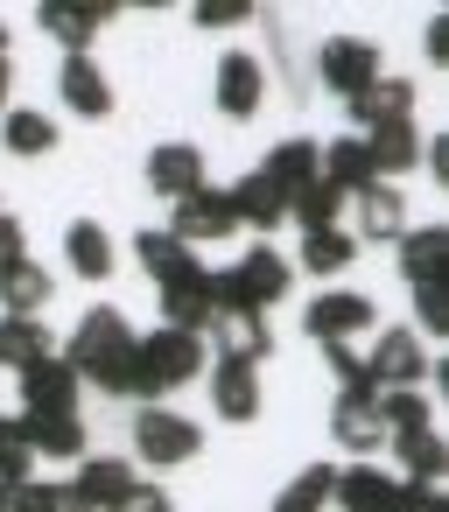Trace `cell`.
<instances>
[{"mask_svg":"<svg viewBox=\"0 0 449 512\" xmlns=\"http://www.w3.org/2000/svg\"><path fill=\"white\" fill-rule=\"evenodd\" d=\"M0 57H8V22H0Z\"/></svg>","mask_w":449,"mask_h":512,"instance_id":"cell-48","label":"cell"},{"mask_svg":"<svg viewBox=\"0 0 449 512\" xmlns=\"http://www.w3.org/2000/svg\"><path fill=\"white\" fill-rule=\"evenodd\" d=\"M8 92H15V64L0 57V106H8Z\"/></svg>","mask_w":449,"mask_h":512,"instance_id":"cell-47","label":"cell"},{"mask_svg":"<svg viewBox=\"0 0 449 512\" xmlns=\"http://www.w3.org/2000/svg\"><path fill=\"white\" fill-rule=\"evenodd\" d=\"M225 197H232V218H239V225H253V232H274V225L288 218V190H281V183H274L267 169L239 176V183H232Z\"/></svg>","mask_w":449,"mask_h":512,"instance_id":"cell-17","label":"cell"},{"mask_svg":"<svg viewBox=\"0 0 449 512\" xmlns=\"http://www.w3.org/2000/svg\"><path fill=\"white\" fill-rule=\"evenodd\" d=\"M204 449V428L190 421V414H176V407H141L134 414V456L148 463V470H176V463H190Z\"/></svg>","mask_w":449,"mask_h":512,"instance_id":"cell-4","label":"cell"},{"mask_svg":"<svg viewBox=\"0 0 449 512\" xmlns=\"http://www.w3.org/2000/svg\"><path fill=\"white\" fill-rule=\"evenodd\" d=\"M211 414L218 421H253L260 414V372L218 358V372H211Z\"/></svg>","mask_w":449,"mask_h":512,"instance_id":"cell-22","label":"cell"},{"mask_svg":"<svg viewBox=\"0 0 449 512\" xmlns=\"http://www.w3.org/2000/svg\"><path fill=\"white\" fill-rule=\"evenodd\" d=\"M428 169H435V183H442V190H449V134H442V141H435V148H428Z\"/></svg>","mask_w":449,"mask_h":512,"instance_id":"cell-46","label":"cell"},{"mask_svg":"<svg viewBox=\"0 0 449 512\" xmlns=\"http://www.w3.org/2000/svg\"><path fill=\"white\" fill-rule=\"evenodd\" d=\"M211 337H218V358L225 365H253L260 372V358H274V323L253 316V309H218L211 316Z\"/></svg>","mask_w":449,"mask_h":512,"instance_id":"cell-10","label":"cell"},{"mask_svg":"<svg viewBox=\"0 0 449 512\" xmlns=\"http://www.w3.org/2000/svg\"><path fill=\"white\" fill-rule=\"evenodd\" d=\"M330 498H337V512H386L393 505V477L372 470V463H351V470H337Z\"/></svg>","mask_w":449,"mask_h":512,"instance_id":"cell-28","label":"cell"},{"mask_svg":"<svg viewBox=\"0 0 449 512\" xmlns=\"http://www.w3.org/2000/svg\"><path fill=\"white\" fill-rule=\"evenodd\" d=\"M302 330H309L316 344H351L358 330H372V295H358V288H323V295L309 302Z\"/></svg>","mask_w":449,"mask_h":512,"instance_id":"cell-7","label":"cell"},{"mask_svg":"<svg viewBox=\"0 0 449 512\" xmlns=\"http://www.w3.org/2000/svg\"><path fill=\"white\" fill-rule=\"evenodd\" d=\"M421 372H428V351H421L414 330H379V337H372V351H365V379H372L379 393L421 386Z\"/></svg>","mask_w":449,"mask_h":512,"instance_id":"cell-6","label":"cell"},{"mask_svg":"<svg viewBox=\"0 0 449 512\" xmlns=\"http://www.w3.org/2000/svg\"><path fill=\"white\" fill-rule=\"evenodd\" d=\"M428 57L449 64V15H428Z\"/></svg>","mask_w":449,"mask_h":512,"instance_id":"cell-44","label":"cell"},{"mask_svg":"<svg viewBox=\"0 0 449 512\" xmlns=\"http://www.w3.org/2000/svg\"><path fill=\"white\" fill-rule=\"evenodd\" d=\"M57 358L78 372V386L134 393V330H127V316H120V309H92V316L71 330V344H64Z\"/></svg>","mask_w":449,"mask_h":512,"instance_id":"cell-1","label":"cell"},{"mask_svg":"<svg viewBox=\"0 0 449 512\" xmlns=\"http://www.w3.org/2000/svg\"><path fill=\"white\" fill-rule=\"evenodd\" d=\"M211 176H204V155L190 148V141H162L155 155H148V190L155 197H169V204H183V197H197Z\"/></svg>","mask_w":449,"mask_h":512,"instance_id":"cell-12","label":"cell"},{"mask_svg":"<svg viewBox=\"0 0 449 512\" xmlns=\"http://www.w3.org/2000/svg\"><path fill=\"white\" fill-rule=\"evenodd\" d=\"M400 232H407V197H400L393 183H372V190L358 197V232H351V239H358V246H393Z\"/></svg>","mask_w":449,"mask_h":512,"instance_id":"cell-20","label":"cell"},{"mask_svg":"<svg viewBox=\"0 0 449 512\" xmlns=\"http://www.w3.org/2000/svg\"><path fill=\"white\" fill-rule=\"evenodd\" d=\"M57 92H64V106H71L78 120H106V113H113V78H106L92 57H64Z\"/></svg>","mask_w":449,"mask_h":512,"instance_id":"cell-16","label":"cell"},{"mask_svg":"<svg viewBox=\"0 0 449 512\" xmlns=\"http://www.w3.org/2000/svg\"><path fill=\"white\" fill-rule=\"evenodd\" d=\"M351 260H358V239H351L344 225H330V232H302V267H309V274L330 281V274H344Z\"/></svg>","mask_w":449,"mask_h":512,"instance_id":"cell-33","label":"cell"},{"mask_svg":"<svg viewBox=\"0 0 449 512\" xmlns=\"http://www.w3.org/2000/svg\"><path fill=\"white\" fill-rule=\"evenodd\" d=\"M43 358H57V344H50L43 316H0V365L29 372V365H43Z\"/></svg>","mask_w":449,"mask_h":512,"instance_id":"cell-27","label":"cell"},{"mask_svg":"<svg viewBox=\"0 0 449 512\" xmlns=\"http://www.w3.org/2000/svg\"><path fill=\"white\" fill-rule=\"evenodd\" d=\"M316 78H323L337 99H358V92H365L372 78H386V71H379V50H372V43L337 36V43H323V50H316Z\"/></svg>","mask_w":449,"mask_h":512,"instance_id":"cell-8","label":"cell"},{"mask_svg":"<svg viewBox=\"0 0 449 512\" xmlns=\"http://www.w3.org/2000/svg\"><path fill=\"white\" fill-rule=\"evenodd\" d=\"M211 316H218V309H211V274H204V267H197L190 281H169V288H162V323H169V330L204 337Z\"/></svg>","mask_w":449,"mask_h":512,"instance_id":"cell-21","label":"cell"},{"mask_svg":"<svg viewBox=\"0 0 449 512\" xmlns=\"http://www.w3.org/2000/svg\"><path fill=\"white\" fill-rule=\"evenodd\" d=\"M134 253H141V267H148V281H155V288H169V281H190V274H197V253H190L176 232H141V239H134Z\"/></svg>","mask_w":449,"mask_h":512,"instance_id":"cell-25","label":"cell"},{"mask_svg":"<svg viewBox=\"0 0 449 512\" xmlns=\"http://www.w3.org/2000/svg\"><path fill=\"white\" fill-rule=\"evenodd\" d=\"M50 512H92V505H85L71 484H50Z\"/></svg>","mask_w":449,"mask_h":512,"instance_id":"cell-45","label":"cell"},{"mask_svg":"<svg viewBox=\"0 0 449 512\" xmlns=\"http://www.w3.org/2000/svg\"><path fill=\"white\" fill-rule=\"evenodd\" d=\"M0 302H8V316H36L43 302H57V281L43 260H15V267H0Z\"/></svg>","mask_w":449,"mask_h":512,"instance_id":"cell-23","label":"cell"},{"mask_svg":"<svg viewBox=\"0 0 449 512\" xmlns=\"http://www.w3.org/2000/svg\"><path fill=\"white\" fill-rule=\"evenodd\" d=\"M253 15H260L253 0H197V29H239Z\"/></svg>","mask_w":449,"mask_h":512,"instance_id":"cell-40","label":"cell"},{"mask_svg":"<svg viewBox=\"0 0 449 512\" xmlns=\"http://www.w3.org/2000/svg\"><path fill=\"white\" fill-rule=\"evenodd\" d=\"M386 512H449V498L435 484H414V477H393V505Z\"/></svg>","mask_w":449,"mask_h":512,"instance_id":"cell-39","label":"cell"},{"mask_svg":"<svg viewBox=\"0 0 449 512\" xmlns=\"http://www.w3.org/2000/svg\"><path fill=\"white\" fill-rule=\"evenodd\" d=\"M0 512H50V484H43V477L0 484Z\"/></svg>","mask_w":449,"mask_h":512,"instance_id":"cell-42","label":"cell"},{"mask_svg":"<svg viewBox=\"0 0 449 512\" xmlns=\"http://www.w3.org/2000/svg\"><path fill=\"white\" fill-rule=\"evenodd\" d=\"M113 15H120L113 0H43V8H36L43 36H57V43H64V57H92V43L106 36V22H113Z\"/></svg>","mask_w":449,"mask_h":512,"instance_id":"cell-5","label":"cell"},{"mask_svg":"<svg viewBox=\"0 0 449 512\" xmlns=\"http://www.w3.org/2000/svg\"><path fill=\"white\" fill-rule=\"evenodd\" d=\"M330 435H337L351 456H372V449L386 442L379 393H372V386H351V393H337V407H330Z\"/></svg>","mask_w":449,"mask_h":512,"instance_id":"cell-11","label":"cell"},{"mask_svg":"<svg viewBox=\"0 0 449 512\" xmlns=\"http://www.w3.org/2000/svg\"><path fill=\"white\" fill-rule=\"evenodd\" d=\"M22 246H29L22 218H8V211H0V267H15V260H22Z\"/></svg>","mask_w":449,"mask_h":512,"instance_id":"cell-43","label":"cell"},{"mask_svg":"<svg viewBox=\"0 0 449 512\" xmlns=\"http://www.w3.org/2000/svg\"><path fill=\"white\" fill-rule=\"evenodd\" d=\"M169 232H176L190 253H197V246H218V239H232V232H239V218H232V197L204 183L197 197H183V204H176V225H169Z\"/></svg>","mask_w":449,"mask_h":512,"instance_id":"cell-9","label":"cell"},{"mask_svg":"<svg viewBox=\"0 0 449 512\" xmlns=\"http://www.w3.org/2000/svg\"><path fill=\"white\" fill-rule=\"evenodd\" d=\"M428 414H435V407L421 400V386H400V393H379V421H386V442H393V435H414V428H435Z\"/></svg>","mask_w":449,"mask_h":512,"instance_id":"cell-35","label":"cell"},{"mask_svg":"<svg viewBox=\"0 0 449 512\" xmlns=\"http://www.w3.org/2000/svg\"><path fill=\"white\" fill-rule=\"evenodd\" d=\"M351 106V120L365 127V134H379V127H407L414 120V85L407 78H372L358 99H344Z\"/></svg>","mask_w":449,"mask_h":512,"instance_id":"cell-15","label":"cell"},{"mask_svg":"<svg viewBox=\"0 0 449 512\" xmlns=\"http://www.w3.org/2000/svg\"><path fill=\"white\" fill-rule=\"evenodd\" d=\"M22 435H29V449L50 456V463H78V456H92V442H85V414H22Z\"/></svg>","mask_w":449,"mask_h":512,"instance_id":"cell-19","label":"cell"},{"mask_svg":"<svg viewBox=\"0 0 449 512\" xmlns=\"http://www.w3.org/2000/svg\"><path fill=\"white\" fill-rule=\"evenodd\" d=\"M288 281H295V267L274 246H246L239 267L211 274V309H253V316H267V302H281Z\"/></svg>","mask_w":449,"mask_h":512,"instance_id":"cell-3","label":"cell"},{"mask_svg":"<svg viewBox=\"0 0 449 512\" xmlns=\"http://www.w3.org/2000/svg\"><path fill=\"white\" fill-rule=\"evenodd\" d=\"M260 92H267V78H260V57L232 50V57L218 64V85H211L218 113H225V120H253V113H260Z\"/></svg>","mask_w":449,"mask_h":512,"instance_id":"cell-14","label":"cell"},{"mask_svg":"<svg viewBox=\"0 0 449 512\" xmlns=\"http://www.w3.org/2000/svg\"><path fill=\"white\" fill-rule=\"evenodd\" d=\"M0 148H8V155H22V162L50 155V148H57L50 113H36V106H8V120H0Z\"/></svg>","mask_w":449,"mask_h":512,"instance_id":"cell-29","label":"cell"},{"mask_svg":"<svg viewBox=\"0 0 449 512\" xmlns=\"http://www.w3.org/2000/svg\"><path fill=\"white\" fill-rule=\"evenodd\" d=\"M134 484V463H120V456H78V477H71V491L92 505V512H106L120 491Z\"/></svg>","mask_w":449,"mask_h":512,"instance_id":"cell-26","label":"cell"},{"mask_svg":"<svg viewBox=\"0 0 449 512\" xmlns=\"http://www.w3.org/2000/svg\"><path fill=\"white\" fill-rule=\"evenodd\" d=\"M64 260H71L78 281H106V274H113V239H106V225H99V218H78V225L64 232Z\"/></svg>","mask_w":449,"mask_h":512,"instance_id":"cell-24","label":"cell"},{"mask_svg":"<svg viewBox=\"0 0 449 512\" xmlns=\"http://www.w3.org/2000/svg\"><path fill=\"white\" fill-rule=\"evenodd\" d=\"M330 484H337V470L330 463H309L302 477H288V491L274 498V512H323L330 505Z\"/></svg>","mask_w":449,"mask_h":512,"instance_id":"cell-36","label":"cell"},{"mask_svg":"<svg viewBox=\"0 0 449 512\" xmlns=\"http://www.w3.org/2000/svg\"><path fill=\"white\" fill-rule=\"evenodd\" d=\"M393 456H400V470H407L414 484H435V477L449 470V442H442L435 428H414V435H393Z\"/></svg>","mask_w":449,"mask_h":512,"instance_id":"cell-31","label":"cell"},{"mask_svg":"<svg viewBox=\"0 0 449 512\" xmlns=\"http://www.w3.org/2000/svg\"><path fill=\"white\" fill-rule=\"evenodd\" d=\"M365 155H372V176H379V183H393V176H407V169L421 162V141H414V120H407V127H379V134H365Z\"/></svg>","mask_w":449,"mask_h":512,"instance_id":"cell-30","label":"cell"},{"mask_svg":"<svg viewBox=\"0 0 449 512\" xmlns=\"http://www.w3.org/2000/svg\"><path fill=\"white\" fill-rule=\"evenodd\" d=\"M106 512H176V498H169L162 484H141V477H134V484H127Z\"/></svg>","mask_w":449,"mask_h":512,"instance_id":"cell-41","label":"cell"},{"mask_svg":"<svg viewBox=\"0 0 449 512\" xmlns=\"http://www.w3.org/2000/svg\"><path fill=\"white\" fill-rule=\"evenodd\" d=\"M414 323H421L428 337H449V274L414 288ZM421 330H414V337H421Z\"/></svg>","mask_w":449,"mask_h":512,"instance_id":"cell-38","label":"cell"},{"mask_svg":"<svg viewBox=\"0 0 449 512\" xmlns=\"http://www.w3.org/2000/svg\"><path fill=\"white\" fill-rule=\"evenodd\" d=\"M260 169H267V176H274V183L295 197L302 183H316V141H309V134H288V141H281V148H274Z\"/></svg>","mask_w":449,"mask_h":512,"instance_id":"cell-32","label":"cell"},{"mask_svg":"<svg viewBox=\"0 0 449 512\" xmlns=\"http://www.w3.org/2000/svg\"><path fill=\"white\" fill-rule=\"evenodd\" d=\"M36 477V449L22 435V414H0V484H22Z\"/></svg>","mask_w":449,"mask_h":512,"instance_id":"cell-37","label":"cell"},{"mask_svg":"<svg viewBox=\"0 0 449 512\" xmlns=\"http://www.w3.org/2000/svg\"><path fill=\"white\" fill-rule=\"evenodd\" d=\"M78 393L85 386L64 358H43V365L22 372V414H78Z\"/></svg>","mask_w":449,"mask_h":512,"instance_id":"cell-13","label":"cell"},{"mask_svg":"<svg viewBox=\"0 0 449 512\" xmlns=\"http://www.w3.org/2000/svg\"><path fill=\"white\" fill-rule=\"evenodd\" d=\"M393 246H400V274H407V288L449 274V225H407Z\"/></svg>","mask_w":449,"mask_h":512,"instance_id":"cell-18","label":"cell"},{"mask_svg":"<svg viewBox=\"0 0 449 512\" xmlns=\"http://www.w3.org/2000/svg\"><path fill=\"white\" fill-rule=\"evenodd\" d=\"M190 379H204V337L169 330V323L134 337V393L148 407H169V393H183Z\"/></svg>","mask_w":449,"mask_h":512,"instance_id":"cell-2","label":"cell"},{"mask_svg":"<svg viewBox=\"0 0 449 512\" xmlns=\"http://www.w3.org/2000/svg\"><path fill=\"white\" fill-rule=\"evenodd\" d=\"M337 211H344V197H337L323 176H316V183H302V190L288 197V218H295L302 232H330V225H337Z\"/></svg>","mask_w":449,"mask_h":512,"instance_id":"cell-34","label":"cell"}]
</instances>
